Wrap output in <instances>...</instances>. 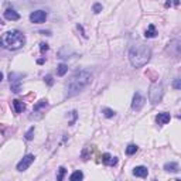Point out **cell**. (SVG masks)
<instances>
[{"instance_id":"cell-1","label":"cell","mask_w":181,"mask_h":181,"mask_svg":"<svg viewBox=\"0 0 181 181\" xmlns=\"http://www.w3.org/2000/svg\"><path fill=\"white\" fill-rule=\"evenodd\" d=\"M92 81V75L88 71H77L74 75L71 77V79L67 82V95L72 96L77 95L78 92H81L85 86H88Z\"/></svg>"},{"instance_id":"cell-2","label":"cell","mask_w":181,"mask_h":181,"mask_svg":"<svg viewBox=\"0 0 181 181\" xmlns=\"http://www.w3.org/2000/svg\"><path fill=\"white\" fill-rule=\"evenodd\" d=\"M150 55H152L150 48L147 45L139 44L130 48V51H129V61H130V64L134 68H142V67H144L148 63Z\"/></svg>"},{"instance_id":"cell-3","label":"cell","mask_w":181,"mask_h":181,"mask_svg":"<svg viewBox=\"0 0 181 181\" xmlns=\"http://www.w3.org/2000/svg\"><path fill=\"white\" fill-rule=\"evenodd\" d=\"M26 44V36L17 30L7 31L0 37V45L7 50H18Z\"/></svg>"},{"instance_id":"cell-4","label":"cell","mask_w":181,"mask_h":181,"mask_svg":"<svg viewBox=\"0 0 181 181\" xmlns=\"http://www.w3.org/2000/svg\"><path fill=\"white\" fill-rule=\"evenodd\" d=\"M163 85L161 83H154V85H152V88H150V91H148V99H150V102H152L153 105L158 103V102L161 101V98H163Z\"/></svg>"},{"instance_id":"cell-5","label":"cell","mask_w":181,"mask_h":181,"mask_svg":"<svg viewBox=\"0 0 181 181\" xmlns=\"http://www.w3.org/2000/svg\"><path fill=\"white\" fill-rule=\"evenodd\" d=\"M45 18H47V13H45L44 10H37V12H33L31 14H30V20H31V23H36V24L44 23Z\"/></svg>"},{"instance_id":"cell-6","label":"cell","mask_w":181,"mask_h":181,"mask_svg":"<svg viewBox=\"0 0 181 181\" xmlns=\"http://www.w3.org/2000/svg\"><path fill=\"white\" fill-rule=\"evenodd\" d=\"M33 161H34V156L33 154L24 156V157L20 160V163L17 164V170H18V171H24V170H27L30 166H31Z\"/></svg>"},{"instance_id":"cell-7","label":"cell","mask_w":181,"mask_h":181,"mask_svg":"<svg viewBox=\"0 0 181 181\" xmlns=\"http://www.w3.org/2000/svg\"><path fill=\"white\" fill-rule=\"evenodd\" d=\"M9 78H10V86H12V91L14 93H18L21 91V81L17 79V75L16 74H10Z\"/></svg>"},{"instance_id":"cell-8","label":"cell","mask_w":181,"mask_h":181,"mask_svg":"<svg viewBox=\"0 0 181 181\" xmlns=\"http://www.w3.org/2000/svg\"><path fill=\"white\" fill-rule=\"evenodd\" d=\"M143 105H144V98H143L139 92H136V93H134V96H133V103H132V108H133L136 112H139V110L143 108Z\"/></svg>"},{"instance_id":"cell-9","label":"cell","mask_w":181,"mask_h":181,"mask_svg":"<svg viewBox=\"0 0 181 181\" xmlns=\"http://www.w3.org/2000/svg\"><path fill=\"white\" fill-rule=\"evenodd\" d=\"M170 119H171L170 113H167V112H161V113H158V115L156 116V122H157L158 125H166V123H168V122H170Z\"/></svg>"},{"instance_id":"cell-10","label":"cell","mask_w":181,"mask_h":181,"mask_svg":"<svg viewBox=\"0 0 181 181\" xmlns=\"http://www.w3.org/2000/svg\"><path fill=\"white\" fill-rule=\"evenodd\" d=\"M147 174L148 170L144 166H137L133 168V175H136V177H147Z\"/></svg>"},{"instance_id":"cell-11","label":"cell","mask_w":181,"mask_h":181,"mask_svg":"<svg viewBox=\"0 0 181 181\" xmlns=\"http://www.w3.org/2000/svg\"><path fill=\"white\" fill-rule=\"evenodd\" d=\"M4 17H6L7 20L16 21V20H18V18H20V14H18L16 10H13V9H7L6 12H4Z\"/></svg>"},{"instance_id":"cell-12","label":"cell","mask_w":181,"mask_h":181,"mask_svg":"<svg viewBox=\"0 0 181 181\" xmlns=\"http://www.w3.org/2000/svg\"><path fill=\"white\" fill-rule=\"evenodd\" d=\"M102 163L106 164V166H115V164L118 163V160H116V157H112L109 153H105V154L102 156Z\"/></svg>"},{"instance_id":"cell-13","label":"cell","mask_w":181,"mask_h":181,"mask_svg":"<svg viewBox=\"0 0 181 181\" xmlns=\"http://www.w3.org/2000/svg\"><path fill=\"white\" fill-rule=\"evenodd\" d=\"M147 38H154L156 36H157V31H156V27H154V24H150L148 26V28L146 30V34H144Z\"/></svg>"},{"instance_id":"cell-14","label":"cell","mask_w":181,"mask_h":181,"mask_svg":"<svg viewBox=\"0 0 181 181\" xmlns=\"http://www.w3.org/2000/svg\"><path fill=\"white\" fill-rule=\"evenodd\" d=\"M13 106H14V109H16V113H21L24 110V108H26V105L23 103L21 101H13Z\"/></svg>"},{"instance_id":"cell-15","label":"cell","mask_w":181,"mask_h":181,"mask_svg":"<svg viewBox=\"0 0 181 181\" xmlns=\"http://www.w3.org/2000/svg\"><path fill=\"white\" fill-rule=\"evenodd\" d=\"M164 170H166V171H171V173H177L178 171V164L174 163V161L167 163L166 166H164Z\"/></svg>"},{"instance_id":"cell-16","label":"cell","mask_w":181,"mask_h":181,"mask_svg":"<svg viewBox=\"0 0 181 181\" xmlns=\"http://www.w3.org/2000/svg\"><path fill=\"white\" fill-rule=\"evenodd\" d=\"M68 72V67L65 65V64H59L58 65V69H57V74L59 75V77H64V75Z\"/></svg>"},{"instance_id":"cell-17","label":"cell","mask_w":181,"mask_h":181,"mask_svg":"<svg viewBox=\"0 0 181 181\" xmlns=\"http://www.w3.org/2000/svg\"><path fill=\"white\" fill-rule=\"evenodd\" d=\"M82 178H83L82 171H75V173H72V174H71L69 180H71V181H79V180H82Z\"/></svg>"},{"instance_id":"cell-18","label":"cell","mask_w":181,"mask_h":181,"mask_svg":"<svg viewBox=\"0 0 181 181\" xmlns=\"http://www.w3.org/2000/svg\"><path fill=\"white\" fill-rule=\"evenodd\" d=\"M136 152H137V146H136V144H129L128 147H126V153H128L129 156L134 154Z\"/></svg>"},{"instance_id":"cell-19","label":"cell","mask_w":181,"mask_h":181,"mask_svg":"<svg viewBox=\"0 0 181 181\" xmlns=\"http://www.w3.org/2000/svg\"><path fill=\"white\" fill-rule=\"evenodd\" d=\"M44 106H47V101H45V99H43V101H40V102H38V103L34 105V112L40 110L41 108H44Z\"/></svg>"},{"instance_id":"cell-20","label":"cell","mask_w":181,"mask_h":181,"mask_svg":"<svg viewBox=\"0 0 181 181\" xmlns=\"http://www.w3.org/2000/svg\"><path fill=\"white\" fill-rule=\"evenodd\" d=\"M102 112H103V115L106 116V118H113V116H115V110L109 109V108H105Z\"/></svg>"},{"instance_id":"cell-21","label":"cell","mask_w":181,"mask_h":181,"mask_svg":"<svg viewBox=\"0 0 181 181\" xmlns=\"http://www.w3.org/2000/svg\"><path fill=\"white\" fill-rule=\"evenodd\" d=\"M92 10H93V13H101L102 12V4H99V3H95L93 4V7H92Z\"/></svg>"},{"instance_id":"cell-22","label":"cell","mask_w":181,"mask_h":181,"mask_svg":"<svg viewBox=\"0 0 181 181\" xmlns=\"http://www.w3.org/2000/svg\"><path fill=\"white\" fill-rule=\"evenodd\" d=\"M33 133H34V128H30V130L26 133V139L31 140V139H33Z\"/></svg>"},{"instance_id":"cell-23","label":"cell","mask_w":181,"mask_h":181,"mask_svg":"<svg viewBox=\"0 0 181 181\" xmlns=\"http://www.w3.org/2000/svg\"><path fill=\"white\" fill-rule=\"evenodd\" d=\"M64 175H65V168H64V167H59V174L57 178H58V180H63Z\"/></svg>"},{"instance_id":"cell-24","label":"cell","mask_w":181,"mask_h":181,"mask_svg":"<svg viewBox=\"0 0 181 181\" xmlns=\"http://www.w3.org/2000/svg\"><path fill=\"white\" fill-rule=\"evenodd\" d=\"M44 79H45V82H47L48 83V85H53V83H54V81H53V77H51V75H47V77H45L44 78Z\"/></svg>"},{"instance_id":"cell-25","label":"cell","mask_w":181,"mask_h":181,"mask_svg":"<svg viewBox=\"0 0 181 181\" xmlns=\"http://www.w3.org/2000/svg\"><path fill=\"white\" fill-rule=\"evenodd\" d=\"M173 86H174L175 89H180L181 88V83H180V79H175L174 83H173Z\"/></svg>"},{"instance_id":"cell-26","label":"cell","mask_w":181,"mask_h":181,"mask_svg":"<svg viewBox=\"0 0 181 181\" xmlns=\"http://www.w3.org/2000/svg\"><path fill=\"white\" fill-rule=\"evenodd\" d=\"M40 50H41V51H47V50H48V44H45V43H41V44H40Z\"/></svg>"},{"instance_id":"cell-27","label":"cell","mask_w":181,"mask_h":181,"mask_svg":"<svg viewBox=\"0 0 181 181\" xmlns=\"http://www.w3.org/2000/svg\"><path fill=\"white\" fill-rule=\"evenodd\" d=\"M3 79V74H2V72H0V81Z\"/></svg>"},{"instance_id":"cell-28","label":"cell","mask_w":181,"mask_h":181,"mask_svg":"<svg viewBox=\"0 0 181 181\" xmlns=\"http://www.w3.org/2000/svg\"><path fill=\"white\" fill-rule=\"evenodd\" d=\"M0 23H2V20H0Z\"/></svg>"}]
</instances>
